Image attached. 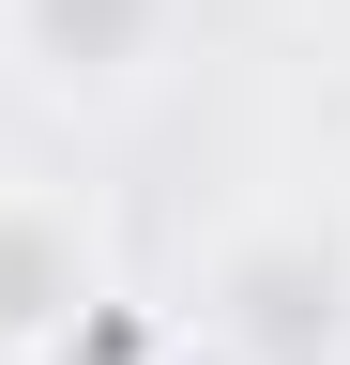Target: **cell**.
<instances>
[{
	"label": "cell",
	"mask_w": 350,
	"mask_h": 365,
	"mask_svg": "<svg viewBox=\"0 0 350 365\" xmlns=\"http://www.w3.org/2000/svg\"><path fill=\"white\" fill-rule=\"evenodd\" d=\"M213 335H229L244 365H320V350H350V244H335L320 213L244 228V244L213 259Z\"/></svg>",
	"instance_id": "obj_1"
},
{
	"label": "cell",
	"mask_w": 350,
	"mask_h": 365,
	"mask_svg": "<svg viewBox=\"0 0 350 365\" xmlns=\"http://www.w3.org/2000/svg\"><path fill=\"white\" fill-rule=\"evenodd\" d=\"M107 304V228L76 182H0V365H61V335Z\"/></svg>",
	"instance_id": "obj_2"
},
{
	"label": "cell",
	"mask_w": 350,
	"mask_h": 365,
	"mask_svg": "<svg viewBox=\"0 0 350 365\" xmlns=\"http://www.w3.org/2000/svg\"><path fill=\"white\" fill-rule=\"evenodd\" d=\"M0 16H16V61L46 91H138L183 46V0H0Z\"/></svg>",
	"instance_id": "obj_3"
}]
</instances>
